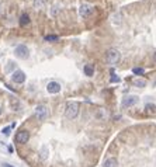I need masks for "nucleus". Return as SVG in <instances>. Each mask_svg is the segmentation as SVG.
<instances>
[{"label":"nucleus","mask_w":156,"mask_h":167,"mask_svg":"<svg viewBox=\"0 0 156 167\" xmlns=\"http://www.w3.org/2000/svg\"><path fill=\"white\" fill-rule=\"evenodd\" d=\"M119 59H121V53H119L118 49H108L106 52V62L108 65L111 66L117 65L119 62Z\"/></svg>","instance_id":"2"},{"label":"nucleus","mask_w":156,"mask_h":167,"mask_svg":"<svg viewBox=\"0 0 156 167\" xmlns=\"http://www.w3.org/2000/svg\"><path fill=\"white\" fill-rule=\"evenodd\" d=\"M44 4H45V0H35V3H34L35 9H41V7H44Z\"/></svg>","instance_id":"16"},{"label":"nucleus","mask_w":156,"mask_h":167,"mask_svg":"<svg viewBox=\"0 0 156 167\" xmlns=\"http://www.w3.org/2000/svg\"><path fill=\"white\" fill-rule=\"evenodd\" d=\"M59 39V37L58 35H46L45 37V41L46 42H55V41H58Z\"/></svg>","instance_id":"14"},{"label":"nucleus","mask_w":156,"mask_h":167,"mask_svg":"<svg viewBox=\"0 0 156 167\" xmlns=\"http://www.w3.org/2000/svg\"><path fill=\"white\" fill-rule=\"evenodd\" d=\"M13 62H9V66H7V68H6V72H10V70H11V68H13Z\"/></svg>","instance_id":"21"},{"label":"nucleus","mask_w":156,"mask_h":167,"mask_svg":"<svg viewBox=\"0 0 156 167\" xmlns=\"http://www.w3.org/2000/svg\"><path fill=\"white\" fill-rule=\"evenodd\" d=\"M134 86H137V87H145L146 86V80L141 79V77H135V79L132 80Z\"/></svg>","instance_id":"12"},{"label":"nucleus","mask_w":156,"mask_h":167,"mask_svg":"<svg viewBox=\"0 0 156 167\" xmlns=\"http://www.w3.org/2000/svg\"><path fill=\"white\" fill-rule=\"evenodd\" d=\"M0 10H1V6H0Z\"/></svg>","instance_id":"24"},{"label":"nucleus","mask_w":156,"mask_h":167,"mask_svg":"<svg viewBox=\"0 0 156 167\" xmlns=\"http://www.w3.org/2000/svg\"><path fill=\"white\" fill-rule=\"evenodd\" d=\"M35 115H37L38 119H45L46 115H48V107L44 105V104H40L35 107Z\"/></svg>","instance_id":"7"},{"label":"nucleus","mask_w":156,"mask_h":167,"mask_svg":"<svg viewBox=\"0 0 156 167\" xmlns=\"http://www.w3.org/2000/svg\"><path fill=\"white\" fill-rule=\"evenodd\" d=\"M59 9H60V7H58V6H54V7H52L51 14H52V16H56V14H58V11H59Z\"/></svg>","instance_id":"19"},{"label":"nucleus","mask_w":156,"mask_h":167,"mask_svg":"<svg viewBox=\"0 0 156 167\" xmlns=\"http://www.w3.org/2000/svg\"><path fill=\"white\" fill-rule=\"evenodd\" d=\"M83 70H84V74H86V76H89V77H90V76H93V74H94V66H92V65H84V68H83Z\"/></svg>","instance_id":"11"},{"label":"nucleus","mask_w":156,"mask_h":167,"mask_svg":"<svg viewBox=\"0 0 156 167\" xmlns=\"http://www.w3.org/2000/svg\"><path fill=\"white\" fill-rule=\"evenodd\" d=\"M132 73L137 74V76H141V74L145 73V70H143L142 68H134V69H132Z\"/></svg>","instance_id":"15"},{"label":"nucleus","mask_w":156,"mask_h":167,"mask_svg":"<svg viewBox=\"0 0 156 167\" xmlns=\"http://www.w3.org/2000/svg\"><path fill=\"white\" fill-rule=\"evenodd\" d=\"M46 153H48V149L42 148V150H41V159H44V160H45V159H46Z\"/></svg>","instance_id":"18"},{"label":"nucleus","mask_w":156,"mask_h":167,"mask_svg":"<svg viewBox=\"0 0 156 167\" xmlns=\"http://www.w3.org/2000/svg\"><path fill=\"white\" fill-rule=\"evenodd\" d=\"M28 139H30V134H28V131H19L17 134H16V142L20 145H24L27 143Z\"/></svg>","instance_id":"6"},{"label":"nucleus","mask_w":156,"mask_h":167,"mask_svg":"<svg viewBox=\"0 0 156 167\" xmlns=\"http://www.w3.org/2000/svg\"><path fill=\"white\" fill-rule=\"evenodd\" d=\"M93 13V7L90 4H86V3H83L80 7H79V16L80 17H83V19H86V17H89L90 14Z\"/></svg>","instance_id":"8"},{"label":"nucleus","mask_w":156,"mask_h":167,"mask_svg":"<svg viewBox=\"0 0 156 167\" xmlns=\"http://www.w3.org/2000/svg\"><path fill=\"white\" fill-rule=\"evenodd\" d=\"M103 167H118V160L115 157H108V159H106Z\"/></svg>","instance_id":"10"},{"label":"nucleus","mask_w":156,"mask_h":167,"mask_svg":"<svg viewBox=\"0 0 156 167\" xmlns=\"http://www.w3.org/2000/svg\"><path fill=\"white\" fill-rule=\"evenodd\" d=\"M0 115H1V108H0Z\"/></svg>","instance_id":"23"},{"label":"nucleus","mask_w":156,"mask_h":167,"mask_svg":"<svg viewBox=\"0 0 156 167\" xmlns=\"http://www.w3.org/2000/svg\"><path fill=\"white\" fill-rule=\"evenodd\" d=\"M138 101H139V97L137 96H128L122 100V108H131L134 105H137Z\"/></svg>","instance_id":"5"},{"label":"nucleus","mask_w":156,"mask_h":167,"mask_svg":"<svg viewBox=\"0 0 156 167\" xmlns=\"http://www.w3.org/2000/svg\"><path fill=\"white\" fill-rule=\"evenodd\" d=\"M3 167H13V166H10V164H3Z\"/></svg>","instance_id":"22"},{"label":"nucleus","mask_w":156,"mask_h":167,"mask_svg":"<svg viewBox=\"0 0 156 167\" xmlns=\"http://www.w3.org/2000/svg\"><path fill=\"white\" fill-rule=\"evenodd\" d=\"M10 131H11V126H6V128H3L1 132H3L4 135H10Z\"/></svg>","instance_id":"20"},{"label":"nucleus","mask_w":156,"mask_h":167,"mask_svg":"<svg viewBox=\"0 0 156 167\" xmlns=\"http://www.w3.org/2000/svg\"><path fill=\"white\" fill-rule=\"evenodd\" d=\"M60 90H62V86L58 82H49L48 86H46V91L49 94H56V93H59Z\"/></svg>","instance_id":"9"},{"label":"nucleus","mask_w":156,"mask_h":167,"mask_svg":"<svg viewBox=\"0 0 156 167\" xmlns=\"http://www.w3.org/2000/svg\"><path fill=\"white\" fill-rule=\"evenodd\" d=\"M121 82V79H119L118 76H115L114 73H113V76H111V83H119Z\"/></svg>","instance_id":"17"},{"label":"nucleus","mask_w":156,"mask_h":167,"mask_svg":"<svg viewBox=\"0 0 156 167\" xmlns=\"http://www.w3.org/2000/svg\"><path fill=\"white\" fill-rule=\"evenodd\" d=\"M27 24H30V17H28V14H21V17H20V25H21V27H25Z\"/></svg>","instance_id":"13"},{"label":"nucleus","mask_w":156,"mask_h":167,"mask_svg":"<svg viewBox=\"0 0 156 167\" xmlns=\"http://www.w3.org/2000/svg\"><path fill=\"white\" fill-rule=\"evenodd\" d=\"M11 82L17 84H23L25 82V73L23 70H14L11 73Z\"/></svg>","instance_id":"4"},{"label":"nucleus","mask_w":156,"mask_h":167,"mask_svg":"<svg viewBox=\"0 0 156 167\" xmlns=\"http://www.w3.org/2000/svg\"><path fill=\"white\" fill-rule=\"evenodd\" d=\"M14 55L20 58V59H27L30 56V49L25 45H17L16 49H14Z\"/></svg>","instance_id":"3"},{"label":"nucleus","mask_w":156,"mask_h":167,"mask_svg":"<svg viewBox=\"0 0 156 167\" xmlns=\"http://www.w3.org/2000/svg\"><path fill=\"white\" fill-rule=\"evenodd\" d=\"M79 111H80L79 102L69 101L68 104H66V108H65V117H66L68 119H75V118L79 115Z\"/></svg>","instance_id":"1"}]
</instances>
